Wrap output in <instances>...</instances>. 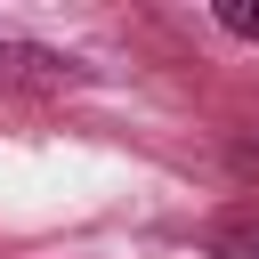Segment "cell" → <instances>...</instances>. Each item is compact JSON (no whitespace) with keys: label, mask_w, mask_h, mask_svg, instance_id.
Returning a JSON list of instances; mask_svg holds the SVG:
<instances>
[{"label":"cell","mask_w":259,"mask_h":259,"mask_svg":"<svg viewBox=\"0 0 259 259\" xmlns=\"http://www.w3.org/2000/svg\"><path fill=\"white\" fill-rule=\"evenodd\" d=\"M73 81V57H49V49H16L0 40V89H57Z\"/></svg>","instance_id":"1"},{"label":"cell","mask_w":259,"mask_h":259,"mask_svg":"<svg viewBox=\"0 0 259 259\" xmlns=\"http://www.w3.org/2000/svg\"><path fill=\"white\" fill-rule=\"evenodd\" d=\"M210 251L219 259H259V219H219L210 227Z\"/></svg>","instance_id":"2"},{"label":"cell","mask_w":259,"mask_h":259,"mask_svg":"<svg viewBox=\"0 0 259 259\" xmlns=\"http://www.w3.org/2000/svg\"><path fill=\"white\" fill-rule=\"evenodd\" d=\"M219 24H227L235 40H259V8H243V0H227V8H219Z\"/></svg>","instance_id":"3"}]
</instances>
